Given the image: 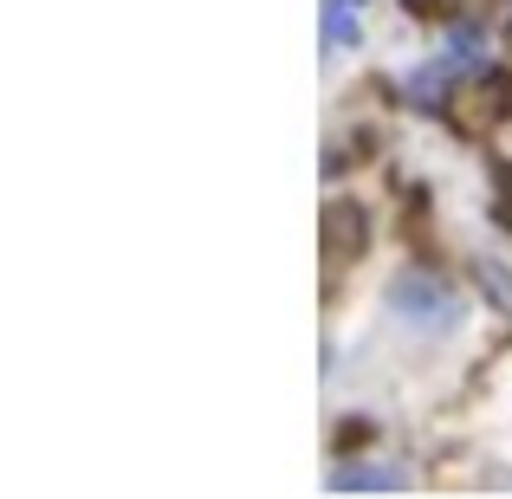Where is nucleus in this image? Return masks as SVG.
<instances>
[{
    "label": "nucleus",
    "mask_w": 512,
    "mask_h": 499,
    "mask_svg": "<svg viewBox=\"0 0 512 499\" xmlns=\"http://www.w3.org/2000/svg\"><path fill=\"white\" fill-rule=\"evenodd\" d=\"M389 305H396L409 325H428V331H448L454 318H461V305L448 299V286H441V279H422V273H402L396 286H389Z\"/></svg>",
    "instance_id": "f257e3e1"
},
{
    "label": "nucleus",
    "mask_w": 512,
    "mask_h": 499,
    "mask_svg": "<svg viewBox=\"0 0 512 499\" xmlns=\"http://www.w3.org/2000/svg\"><path fill=\"white\" fill-rule=\"evenodd\" d=\"M363 7H370V0H325V20H318V46L325 52H350L363 39Z\"/></svg>",
    "instance_id": "f03ea898"
},
{
    "label": "nucleus",
    "mask_w": 512,
    "mask_h": 499,
    "mask_svg": "<svg viewBox=\"0 0 512 499\" xmlns=\"http://www.w3.org/2000/svg\"><path fill=\"white\" fill-rule=\"evenodd\" d=\"M331 487H409V474H402V467H338V474H331Z\"/></svg>",
    "instance_id": "7ed1b4c3"
},
{
    "label": "nucleus",
    "mask_w": 512,
    "mask_h": 499,
    "mask_svg": "<svg viewBox=\"0 0 512 499\" xmlns=\"http://www.w3.org/2000/svg\"><path fill=\"white\" fill-rule=\"evenodd\" d=\"M409 7H422V13H428V7H435V0H409Z\"/></svg>",
    "instance_id": "20e7f679"
}]
</instances>
